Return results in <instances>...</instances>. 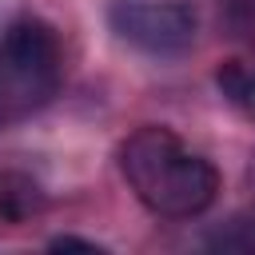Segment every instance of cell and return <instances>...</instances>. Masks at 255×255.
<instances>
[{
    "label": "cell",
    "instance_id": "6da1fadb",
    "mask_svg": "<svg viewBox=\"0 0 255 255\" xmlns=\"http://www.w3.org/2000/svg\"><path fill=\"white\" fill-rule=\"evenodd\" d=\"M120 167L139 203L167 219L203 215L219 195V171L203 155L187 151L167 128H139L135 135H128Z\"/></svg>",
    "mask_w": 255,
    "mask_h": 255
},
{
    "label": "cell",
    "instance_id": "7a4b0ae2",
    "mask_svg": "<svg viewBox=\"0 0 255 255\" xmlns=\"http://www.w3.org/2000/svg\"><path fill=\"white\" fill-rule=\"evenodd\" d=\"M60 40L40 20H16L0 36V128L28 120L60 92Z\"/></svg>",
    "mask_w": 255,
    "mask_h": 255
},
{
    "label": "cell",
    "instance_id": "3957f363",
    "mask_svg": "<svg viewBox=\"0 0 255 255\" xmlns=\"http://www.w3.org/2000/svg\"><path fill=\"white\" fill-rule=\"evenodd\" d=\"M120 40L147 56H179L195 44V8L183 0H116L108 12Z\"/></svg>",
    "mask_w": 255,
    "mask_h": 255
},
{
    "label": "cell",
    "instance_id": "277c9868",
    "mask_svg": "<svg viewBox=\"0 0 255 255\" xmlns=\"http://www.w3.org/2000/svg\"><path fill=\"white\" fill-rule=\"evenodd\" d=\"M44 203L48 195L28 171H16V167L0 171V223H12V227L32 223L44 211Z\"/></svg>",
    "mask_w": 255,
    "mask_h": 255
},
{
    "label": "cell",
    "instance_id": "5b68a950",
    "mask_svg": "<svg viewBox=\"0 0 255 255\" xmlns=\"http://www.w3.org/2000/svg\"><path fill=\"white\" fill-rule=\"evenodd\" d=\"M211 243L223 247V251H255V207L243 211V215H235Z\"/></svg>",
    "mask_w": 255,
    "mask_h": 255
},
{
    "label": "cell",
    "instance_id": "8992f818",
    "mask_svg": "<svg viewBox=\"0 0 255 255\" xmlns=\"http://www.w3.org/2000/svg\"><path fill=\"white\" fill-rule=\"evenodd\" d=\"M215 80H219V88H223V96H227V100H235V104L243 100V88H247V68H243V64H235V60H231V64H223Z\"/></svg>",
    "mask_w": 255,
    "mask_h": 255
},
{
    "label": "cell",
    "instance_id": "52a82bcc",
    "mask_svg": "<svg viewBox=\"0 0 255 255\" xmlns=\"http://www.w3.org/2000/svg\"><path fill=\"white\" fill-rule=\"evenodd\" d=\"M52 251H96L100 255V247L92 239H76V235H56L52 239Z\"/></svg>",
    "mask_w": 255,
    "mask_h": 255
},
{
    "label": "cell",
    "instance_id": "ba28073f",
    "mask_svg": "<svg viewBox=\"0 0 255 255\" xmlns=\"http://www.w3.org/2000/svg\"><path fill=\"white\" fill-rule=\"evenodd\" d=\"M251 116H255V72H247V88H243V100H239Z\"/></svg>",
    "mask_w": 255,
    "mask_h": 255
}]
</instances>
